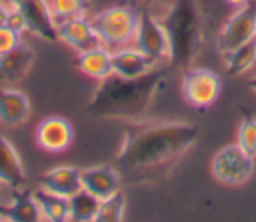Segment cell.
Wrapping results in <instances>:
<instances>
[{"label":"cell","instance_id":"cell-1","mask_svg":"<svg viewBox=\"0 0 256 222\" xmlns=\"http://www.w3.org/2000/svg\"><path fill=\"white\" fill-rule=\"evenodd\" d=\"M198 138L200 130L192 122L134 120L124 130L114 166L130 182L160 180L172 174Z\"/></svg>","mask_w":256,"mask_h":222},{"label":"cell","instance_id":"cell-2","mask_svg":"<svg viewBox=\"0 0 256 222\" xmlns=\"http://www.w3.org/2000/svg\"><path fill=\"white\" fill-rule=\"evenodd\" d=\"M164 82L166 66H158L142 78H122L112 72L98 82L88 102V112L94 118H114L126 122L142 120L152 108Z\"/></svg>","mask_w":256,"mask_h":222},{"label":"cell","instance_id":"cell-3","mask_svg":"<svg viewBox=\"0 0 256 222\" xmlns=\"http://www.w3.org/2000/svg\"><path fill=\"white\" fill-rule=\"evenodd\" d=\"M170 38V66L188 68L202 48V12L196 0H174L160 14Z\"/></svg>","mask_w":256,"mask_h":222},{"label":"cell","instance_id":"cell-4","mask_svg":"<svg viewBox=\"0 0 256 222\" xmlns=\"http://www.w3.org/2000/svg\"><path fill=\"white\" fill-rule=\"evenodd\" d=\"M90 22L98 32L102 44L110 50H118L132 44L138 26V12L132 6L116 4L96 12Z\"/></svg>","mask_w":256,"mask_h":222},{"label":"cell","instance_id":"cell-5","mask_svg":"<svg viewBox=\"0 0 256 222\" xmlns=\"http://www.w3.org/2000/svg\"><path fill=\"white\" fill-rule=\"evenodd\" d=\"M254 168H256V158L244 152L238 144H228L220 148L210 162L212 178L218 184L230 186V188L246 184L252 178Z\"/></svg>","mask_w":256,"mask_h":222},{"label":"cell","instance_id":"cell-6","mask_svg":"<svg viewBox=\"0 0 256 222\" xmlns=\"http://www.w3.org/2000/svg\"><path fill=\"white\" fill-rule=\"evenodd\" d=\"M132 46H136L140 52L150 56L158 66L162 64L170 66V38L158 14L150 10H142L138 14V26Z\"/></svg>","mask_w":256,"mask_h":222},{"label":"cell","instance_id":"cell-7","mask_svg":"<svg viewBox=\"0 0 256 222\" xmlns=\"http://www.w3.org/2000/svg\"><path fill=\"white\" fill-rule=\"evenodd\" d=\"M222 90V78L202 66H188L180 78V92L188 106L192 108H208L212 106Z\"/></svg>","mask_w":256,"mask_h":222},{"label":"cell","instance_id":"cell-8","mask_svg":"<svg viewBox=\"0 0 256 222\" xmlns=\"http://www.w3.org/2000/svg\"><path fill=\"white\" fill-rule=\"evenodd\" d=\"M252 38H256V4L248 2L236 8L230 14V18L222 24L216 44H218V50L224 54Z\"/></svg>","mask_w":256,"mask_h":222},{"label":"cell","instance_id":"cell-9","mask_svg":"<svg viewBox=\"0 0 256 222\" xmlns=\"http://www.w3.org/2000/svg\"><path fill=\"white\" fill-rule=\"evenodd\" d=\"M36 146L48 154H62L72 146L74 140V126L64 116H46L38 122L34 130Z\"/></svg>","mask_w":256,"mask_h":222},{"label":"cell","instance_id":"cell-10","mask_svg":"<svg viewBox=\"0 0 256 222\" xmlns=\"http://www.w3.org/2000/svg\"><path fill=\"white\" fill-rule=\"evenodd\" d=\"M56 34H58L60 42H64L68 48H72L78 54L92 50L96 46H102V40H100L98 32L94 30L90 18H86V14L58 20L56 22Z\"/></svg>","mask_w":256,"mask_h":222},{"label":"cell","instance_id":"cell-11","mask_svg":"<svg viewBox=\"0 0 256 222\" xmlns=\"http://www.w3.org/2000/svg\"><path fill=\"white\" fill-rule=\"evenodd\" d=\"M12 8V6H10ZM16 8L22 12L28 34H34L46 42H56V18L50 10L48 0H18Z\"/></svg>","mask_w":256,"mask_h":222},{"label":"cell","instance_id":"cell-12","mask_svg":"<svg viewBox=\"0 0 256 222\" xmlns=\"http://www.w3.org/2000/svg\"><path fill=\"white\" fill-rule=\"evenodd\" d=\"M122 186V174L114 164H96L82 168V188L96 196L98 200H104L118 192Z\"/></svg>","mask_w":256,"mask_h":222},{"label":"cell","instance_id":"cell-13","mask_svg":"<svg viewBox=\"0 0 256 222\" xmlns=\"http://www.w3.org/2000/svg\"><path fill=\"white\" fill-rule=\"evenodd\" d=\"M38 188L48 190L58 196H64V198H70L72 194L82 190V170L76 166H70V164L54 166L40 174Z\"/></svg>","mask_w":256,"mask_h":222},{"label":"cell","instance_id":"cell-14","mask_svg":"<svg viewBox=\"0 0 256 222\" xmlns=\"http://www.w3.org/2000/svg\"><path fill=\"white\" fill-rule=\"evenodd\" d=\"M154 68H158V64L132 44L112 50V72L122 78H142Z\"/></svg>","mask_w":256,"mask_h":222},{"label":"cell","instance_id":"cell-15","mask_svg":"<svg viewBox=\"0 0 256 222\" xmlns=\"http://www.w3.org/2000/svg\"><path fill=\"white\" fill-rule=\"evenodd\" d=\"M32 114V104L26 92L10 86L0 88V124L8 128L22 126Z\"/></svg>","mask_w":256,"mask_h":222},{"label":"cell","instance_id":"cell-16","mask_svg":"<svg viewBox=\"0 0 256 222\" xmlns=\"http://www.w3.org/2000/svg\"><path fill=\"white\" fill-rule=\"evenodd\" d=\"M34 60H36L34 50L24 42H20L12 50L0 54V82L2 84L20 82L32 70Z\"/></svg>","mask_w":256,"mask_h":222},{"label":"cell","instance_id":"cell-17","mask_svg":"<svg viewBox=\"0 0 256 222\" xmlns=\"http://www.w3.org/2000/svg\"><path fill=\"white\" fill-rule=\"evenodd\" d=\"M0 184L10 190L24 188L26 184V168L22 156L14 142L4 134H0Z\"/></svg>","mask_w":256,"mask_h":222},{"label":"cell","instance_id":"cell-18","mask_svg":"<svg viewBox=\"0 0 256 222\" xmlns=\"http://www.w3.org/2000/svg\"><path fill=\"white\" fill-rule=\"evenodd\" d=\"M76 66L86 78L100 82L112 74V50L102 44V46H96L92 50L80 52Z\"/></svg>","mask_w":256,"mask_h":222},{"label":"cell","instance_id":"cell-19","mask_svg":"<svg viewBox=\"0 0 256 222\" xmlns=\"http://www.w3.org/2000/svg\"><path fill=\"white\" fill-rule=\"evenodd\" d=\"M8 220L12 222H38L42 220L40 208L32 192L16 188L8 198Z\"/></svg>","mask_w":256,"mask_h":222},{"label":"cell","instance_id":"cell-20","mask_svg":"<svg viewBox=\"0 0 256 222\" xmlns=\"http://www.w3.org/2000/svg\"><path fill=\"white\" fill-rule=\"evenodd\" d=\"M222 58L228 76H244L256 66V38L240 44L230 52H224Z\"/></svg>","mask_w":256,"mask_h":222},{"label":"cell","instance_id":"cell-21","mask_svg":"<svg viewBox=\"0 0 256 222\" xmlns=\"http://www.w3.org/2000/svg\"><path fill=\"white\" fill-rule=\"evenodd\" d=\"M32 194H34L36 204L40 208L42 220H48V222H66V220H70V204H68V198L58 196V194H52V192L42 190V188L34 190Z\"/></svg>","mask_w":256,"mask_h":222},{"label":"cell","instance_id":"cell-22","mask_svg":"<svg viewBox=\"0 0 256 222\" xmlns=\"http://www.w3.org/2000/svg\"><path fill=\"white\" fill-rule=\"evenodd\" d=\"M70 204V220L74 222H96V212L100 206V200L86 192L84 188L68 198Z\"/></svg>","mask_w":256,"mask_h":222},{"label":"cell","instance_id":"cell-23","mask_svg":"<svg viewBox=\"0 0 256 222\" xmlns=\"http://www.w3.org/2000/svg\"><path fill=\"white\" fill-rule=\"evenodd\" d=\"M124 218H126V196L122 190L100 200V206L96 212V222H120Z\"/></svg>","mask_w":256,"mask_h":222},{"label":"cell","instance_id":"cell-24","mask_svg":"<svg viewBox=\"0 0 256 222\" xmlns=\"http://www.w3.org/2000/svg\"><path fill=\"white\" fill-rule=\"evenodd\" d=\"M236 144L248 152L250 156L256 158V118L250 114H244V118L238 124V134H236Z\"/></svg>","mask_w":256,"mask_h":222},{"label":"cell","instance_id":"cell-25","mask_svg":"<svg viewBox=\"0 0 256 222\" xmlns=\"http://www.w3.org/2000/svg\"><path fill=\"white\" fill-rule=\"evenodd\" d=\"M48 4L56 22L74 16H84L88 10V0H48Z\"/></svg>","mask_w":256,"mask_h":222},{"label":"cell","instance_id":"cell-26","mask_svg":"<svg viewBox=\"0 0 256 222\" xmlns=\"http://www.w3.org/2000/svg\"><path fill=\"white\" fill-rule=\"evenodd\" d=\"M20 42H22V34H20V32L12 30V28L6 26V24L0 26V54L12 50V48L18 46Z\"/></svg>","mask_w":256,"mask_h":222},{"label":"cell","instance_id":"cell-27","mask_svg":"<svg viewBox=\"0 0 256 222\" xmlns=\"http://www.w3.org/2000/svg\"><path fill=\"white\" fill-rule=\"evenodd\" d=\"M6 26H10L12 30H16V32H20V34H28V30H26V22H24V16H22V12H20L16 6L8 8Z\"/></svg>","mask_w":256,"mask_h":222},{"label":"cell","instance_id":"cell-28","mask_svg":"<svg viewBox=\"0 0 256 222\" xmlns=\"http://www.w3.org/2000/svg\"><path fill=\"white\" fill-rule=\"evenodd\" d=\"M146 2H148L150 6H156V8H160V10H162L160 14H164V12H166V10L172 6V2H174V0H146Z\"/></svg>","mask_w":256,"mask_h":222},{"label":"cell","instance_id":"cell-29","mask_svg":"<svg viewBox=\"0 0 256 222\" xmlns=\"http://www.w3.org/2000/svg\"><path fill=\"white\" fill-rule=\"evenodd\" d=\"M6 16H8V6H4V4L0 2V26L6 24Z\"/></svg>","mask_w":256,"mask_h":222},{"label":"cell","instance_id":"cell-30","mask_svg":"<svg viewBox=\"0 0 256 222\" xmlns=\"http://www.w3.org/2000/svg\"><path fill=\"white\" fill-rule=\"evenodd\" d=\"M228 4H232V6H236V8H240V6H244V4H248V2H252V0H226Z\"/></svg>","mask_w":256,"mask_h":222},{"label":"cell","instance_id":"cell-31","mask_svg":"<svg viewBox=\"0 0 256 222\" xmlns=\"http://www.w3.org/2000/svg\"><path fill=\"white\" fill-rule=\"evenodd\" d=\"M248 88H250L252 92H256V76H252V78H250V82H248Z\"/></svg>","mask_w":256,"mask_h":222},{"label":"cell","instance_id":"cell-32","mask_svg":"<svg viewBox=\"0 0 256 222\" xmlns=\"http://www.w3.org/2000/svg\"><path fill=\"white\" fill-rule=\"evenodd\" d=\"M2 188H4V186H2V184H0V192H2Z\"/></svg>","mask_w":256,"mask_h":222}]
</instances>
